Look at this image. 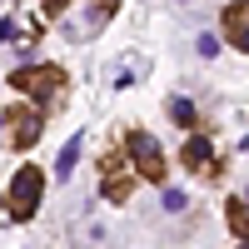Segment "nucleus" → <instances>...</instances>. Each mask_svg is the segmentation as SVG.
I'll list each match as a JSON object with an SVG mask.
<instances>
[{"instance_id": "3", "label": "nucleus", "mask_w": 249, "mask_h": 249, "mask_svg": "<svg viewBox=\"0 0 249 249\" xmlns=\"http://www.w3.org/2000/svg\"><path fill=\"white\" fill-rule=\"evenodd\" d=\"M124 144H130V164H135L144 179H155V184H160V179H164V150H160V140H155V135H144V130H135Z\"/></svg>"}, {"instance_id": "14", "label": "nucleus", "mask_w": 249, "mask_h": 249, "mask_svg": "<svg viewBox=\"0 0 249 249\" xmlns=\"http://www.w3.org/2000/svg\"><path fill=\"white\" fill-rule=\"evenodd\" d=\"M65 5H70V0H45V15H60Z\"/></svg>"}, {"instance_id": "13", "label": "nucleus", "mask_w": 249, "mask_h": 249, "mask_svg": "<svg viewBox=\"0 0 249 249\" xmlns=\"http://www.w3.org/2000/svg\"><path fill=\"white\" fill-rule=\"evenodd\" d=\"M0 40H5V45H10V40H20V20H10V15L0 20Z\"/></svg>"}, {"instance_id": "10", "label": "nucleus", "mask_w": 249, "mask_h": 249, "mask_svg": "<svg viewBox=\"0 0 249 249\" xmlns=\"http://www.w3.org/2000/svg\"><path fill=\"white\" fill-rule=\"evenodd\" d=\"M160 204H164L170 214H179L184 204H190V195H184V190H164V195H160Z\"/></svg>"}, {"instance_id": "4", "label": "nucleus", "mask_w": 249, "mask_h": 249, "mask_svg": "<svg viewBox=\"0 0 249 249\" xmlns=\"http://www.w3.org/2000/svg\"><path fill=\"white\" fill-rule=\"evenodd\" d=\"M40 124H45V105H30V110H20V115H15V124H10L15 150H30V144L40 140Z\"/></svg>"}, {"instance_id": "15", "label": "nucleus", "mask_w": 249, "mask_h": 249, "mask_svg": "<svg viewBox=\"0 0 249 249\" xmlns=\"http://www.w3.org/2000/svg\"><path fill=\"white\" fill-rule=\"evenodd\" d=\"M115 5H120V0H100V15H110V10H115Z\"/></svg>"}, {"instance_id": "7", "label": "nucleus", "mask_w": 249, "mask_h": 249, "mask_svg": "<svg viewBox=\"0 0 249 249\" xmlns=\"http://www.w3.org/2000/svg\"><path fill=\"white\" fill-rule=\"evenodd\" d=\"M80 144H85V140H80V135H75V140H65V144H60V160H55V179H60V184H65V179L75 175V160H80Z\"/></svg>"}, {"instance_id": "1", "label": "nucleus", "mask_w": 249, "mask_h": 249, "mask_svg": "<svg viewBox=\"0 0 249 249\" xmlns=\"http://www.w3.org/2000/svg\"><path fill=\"white\" fill-rule=\"evenodd\" d=\"M40 190H45V179H40L35 164H25V170L10 179V199H5V210H10V219H15V224H25V219L40 210Z\"/></svg>"}, {"instance_id": "9", "label": "nucleus", "mask_w": 249, "mask_h": 249, "mask_svg": "<svg viewBox=\"0 0 249 249\" xmlns=\"http://www.w3.org/2000/svg\"><path fill=\"white\" fill-rule=\"evenodd\" d=\"M170 120H175V124H184V130H190V124H195V100L175 95V100H170Z\"/></svg>"}, {"instance_id": "2", "label": "nucleus", "mask_w": 249, "mask_h": 249, "mask_svg": "<svg viewBox=\"0 0 249 249\" xmlns=\"http://www.w3.org/2000/svg\"><path fill=\"white\" fill-rule=\"evenodd\" d=\"M60 70H50V65H25V70H15L10 75V90H20V95H35V105H50V100L60 95Z\"/></svg>"}, {"instance_id": "12", "label": "nucleus", "mask_w": 249, "mask_h": 249, "mask_svg": "<svg viewBox=\"0 0 249 249\" xmlns=\"http://www.w3.org/2000/svg\"><path fill=\"white\" fill-rule=\"evenodd\" d=\"M195 45H199V55H204V60H214V55H219V40H214V35H199Z\"/></svg>"}, {"instance_id": "5", "label": "nucleus", "mask_w": 249, "mask_h": 249, "mask_svg": "<svg viewBox=\"0 0 249 249\" xmlns=\"http://www.w3.org/2000/svg\"><path fill=\"white\" fill-rule=\"evenodd\" d=\"M224 35H230V45H234V50L249 55V5H244V0L224 10Z\"/></svg>"}, {"instance_id": "6", "label": "nucleus", "mask_w": 249, "mask_h": 249, "mask_svg": "<svg viewBox=\"0 0 249 249\" xmlns=\"http://www.w3.org/2000/svg\"><path fill=\"white\" fill-rule=\"evenodd\" d=\"M210 160H214V144L204 140V135H190V140H184V164H190L195 175L210 170Z\"/></svg>"}, {"instance_id": "16", "label": "nucleus", "mask_w": 249, "mask_h": 249, "mask_svg": "<svg viewBox=\"0 0 249 249\" xmlns=\"http://www.w3.org/2000/svg\"><path fill=\"white\" fill-rule=\"evenodd\" d=\"M244 204H249V190H244Z\"/></svg>"}, {"instance_id": "11", "label": "nucleus", "mask_w": 249, "mask_h": 249, "mask_svg": "<svg viewBox=\"0 0 249 249\" xmlns=\"http://www.w3.org/2000/svg\"><path fill=\"white\" fill-rule=\"evenodd\" d=\"M124 195H130V190H124V179H120V175H110V179H105V199H115V204H120Z\"/></svg>"}, {"instance_id": "8", "label": "nucleus", "mask_w": 249, "mask_h": 249, "mask_svg": "<svg viewBox=\"0 0 249 249\" xmlns=\"http://www.w3.org/2000/svg\"><path fill=\"white\" fill-rule=\"evenodd\" d=\"M230 230H234L239 239H249V204H244V199H230Z\"/></svg>"}]
</instances>
